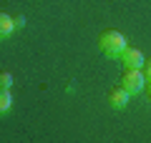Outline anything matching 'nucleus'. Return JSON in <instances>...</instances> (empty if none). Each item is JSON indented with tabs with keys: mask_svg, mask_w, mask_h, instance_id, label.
Segmentation results:
<instances>
[{
	"mask_svg": "<svg viewBox=\"0 0 151 143\" xmlns=\"http://www.w3.org/2000/svg\"><path fill=\"white\" fill-rule=\"evenodd\" d=\"M144 68H146V70H144V75L151 80V60H149V63H144Z\"/></svg>",
	"mask_w": 151,
	"mask_h": 143,
	"instance_id": "9",
	"label": "nucleus"
},
{
	"mask_svg": "<svg viewBox=\"0 0 151 143\" xmlns=\"http://www.w3.org/2000/svg\"><path fill=\"white\" fill-rule=\"evenodd\" d=\"M13 23H15V30H18V28H23V25H25V18H23V15H18Z\"/></svg>",
	"mask_w": 151,
	"mask_h": 143,
	"instance_id": "8",
	"label": "nucleus"
},
{
	"mask_svg": "<svg viewBox=\"0 0 151 143\" xmlns=\"http://www.w3.org/2000/svg\"><path fill=\"white\" fill-rule=\"evenodd\" d=\"M129 98H131V93L124 88V85H121V88H113V90H111V95H108L111 106H113V108H119V111L129 106Z\"/></svg>",
	"mask_w": 151,
	"mask_h": 143,
	"instance_id": "4",
	"label": "nucleus"
},
{
	"mask_svg": "<svg viewBox=\"0 0 151 143\" xmlns=\"http://www.w3.org/2000/svg\"><path fill=\"white\" fill-rule=\"evenodd\" d=\"M149 95H151V83H149Z\"/></svg>",
	"mask_w": 151,
	"mask_h": 143,
	"instance_id": "10",
	"label": "nucleus"
},
{
	"mask_svg": "<svg viewBox=\"0 0 151 143\" xmlns=\"http://www.w3.org/2000/svg\"><path fill=\"white\" fill-rule=\"evenodd\" d=\"M13 30H15V23H13V18L5 15V13H0V38L13 35Z\"/></svg>",
	"mask_w": 151,
	"mask_h": 143,
	"instance_id": "5",
	"label": "nucleus"
},
{
	"mask_svg": "<svg viewBox=\"0 0 151 143\" xmlns=\"http://www.w3.org/2000/svg\"><path fill=\"white\" fill-rule=\"evenodd\" d=\"M98 45H101L103 55H108V58H119L126 48H129V45H126L124 33H119V30H106L101 35V40H98Z\"/></svg>",
	"mask_w": 151,
	"mask_h": 143,
	"instance_id": "1",
	"label": "nucleus"
},
{
	"mask_svg": "<svg viewBox=\"0 0 151 143\" xmlns=\"http://www.w3.org/2000/svg\"><path fill=\"white\" fill-rule=\"evenodd\" d=\"M121 60H124L126 68H136V70H141V68H144V63H146L144 53H141L139 48H126L124 53H121Z\"/></svg>",
	"mask_w": 151,
	"mask_h": 143,
	"instance_id": "3",
	"label": "nucleus"
},
{
	"mask_svg": "<svg viewBox=\"0 0 151 143\" xmlns=\"http://www.w3.org/2000/svg\"><path fill=\"white\" fill-rule=\"evenodd\" d=\"M121 85H124L129 93H141V90L146 88V75L144 70H136V68H129L124 75V80H121Z\"/></svg>",
	"mask_w": 151,
	"mask_h": 143,
	"instance_id": "2",
	"label": "nucleus"
},
{
	"mask_svg": "<svg viewBox=\"0 0 151 143\" xmlns=\"http://www.w3.org/2000/svg\"><path fill=\"white\" fill-rule=\"evenodd\" d=\"M0 88H13V75L10 73H0Z\"/></svg>",
	"mask_w": 151,
	"mask_h": 143,
	"instance_id": "7",
	"label": "nucleus"
},
{
	"mask_svg": "<svg viewBox=\"0 0 151 143\" xmlns=\"http://www.w3.org/2000/svg\"><path fill=\"white\" fill-rule=\"evenodd\" d=\"M13 106V93L10 88H0V116H5Z\"/></svg>",
	"mask_w": 151,
	"mask_h": 143,
	"instance_id": "6",
	"label": "nucleus"
}]
</instances>
